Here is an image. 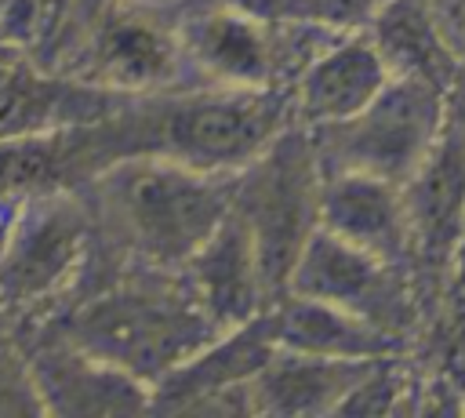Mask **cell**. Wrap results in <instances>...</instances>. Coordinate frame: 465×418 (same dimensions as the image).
I'll return each mask as SVG.
<instances>
[{
    "label": "cell",
    "instance_id": "obj_1",
    "mask_svg": "<svg viewBox=\"0 0 465 418\" xmlns=\"http://www.w3.org/2000/svg\"><path fill=\"white\" fill-rule=\"evenodd\" d=\"M291 87H225L131 95L98 120L105 167L127 156H167L207 174H240L287 127H294Z\"/></svg>",
    "mask_w": 465,
    "mask_h": 418
},
{
    "label": "cell",
    "instance_id": "obj_2",
    "mask_svg": "<svg viewBox=\"0 0 465 418\" xmlns=\"http://www.w3.org/2000/svg\"><path fill=\"white\" fill-rule=\"evenodd\" d=\"M116 240L149 269L178 273L232 211V178L167 156H127L94 178Z\"/></svg>",
    "mask_w": 465,
    "mask_h": 418
},
{
    "label": "cell",
    "instance_id": "obj_3",
    "mask_svg": "<svg viewBox=\"0 0 465 418\" xmlns=\"http://www.w3.org/2000/svg\"><path fill=\"white\" fill-rule=\"evenodd\" d=\"M62 331L87 353L156 389L222 327H214L178 276H153L98 291L73 309Z\"/></svg>",
    "mask_w": 465,
    "mask_h": 418
},
{
    "label": "cell",
    "instance_id": "obj_4",
    "mask_svg": "<svg viewBox=\"0 0 465 418\" xmlns=\"http://www.w3.org/2000/svg\"><path fill=\"white\" fill-rule=\"evenodd\" d=\"M341 29L312 18H269L232 0L200 4L178 18L189 69L203 84L291 87Z\"/></svg>",
    "mask_w": 465,
    "mask_h": 418
},
{
    "label": "cell",
    "instance_id": "obj_5",
    "mask_svg": "<svg viewBox=\"0 0 465 418\" xmlns=\"http://www.w3.org/2000/svg\"><path fill=\"white\" fill-rule=\"evenodd\" d=\"M323 160L309 127H287L254 164L232 174V207L251 229L272 302L283 298L298 254L320 229Z\"/></svg>",
    "mask_w": 465,
    "mask_h": 418
},
{
    "label": "cell",
    "instance_id": "obj_6",
    "mask_svg": "<svg viewBox=\"0 0 465 418\" xmlns=\"http://www.w3.org/2000/svg\"><path fill=\"white\" fill-rule=\"evenodd\" d=\"M447 134V87L392 76L352 120L312 131L323 171H367L407 185Z\"/></svg>",
    "mask_w": 465,
    "mask_h": 418
},
{
    "label": "cell",
    "instance_id": "obj_7",
    "mask_svg": "<svg viewBox=\"0 0 465 418\" xmlns=\"http://www.w3.org/2000/svg\"><path fill=\"white\" fill-rule=\"evenodd\" d=\"M283 294H305L341 305L400 338H411L418 316L414 291L407 280V262H392L374 251H363L323 225L298 254Z\"/></svg>",
    "mask_w": 465,
    "mask_h": 418
},
{
    "label": "cell",
    "instance_id": "obj_8",
    "mask_svg": "<svg viewBox=\"0 0 465 418\" xmlns=\"http://www.w3.org/2000/svg\"><path fill=\"white\" fill-rule=\"evenodd\" d=\"M91 251V218L73 189L33 193L0 262V302L29 309L62 294Z\"/></svg>",
    "mask_w": 465,
    "mask_h": 418
},
{
    "label": "cell",
    "instance_id": "obj_9",
    "mask_svg": "<svg viewBox=\"0 0 465 418\" xmlns=\"http://www.w3.org/2000/svg\"><path fill=\"white\" fill-rule=\"evenodd\" d=\"M280 353L272 305L218 331L153 389V411L174 414H254L251 382Z\"/></svg>",
    "mask_w": 465,
    "mask_h": 418
},
{
    "label": "cell",
    "instance_id": "obj_10",
    "mask_svg": "<svg viewBox=\"0 0 465 418\" xmlns=\"http://www.w3.org/2000/svg\"><path fill=\"white\" fill-rule=\"evenodd\" d=\"M127 98L87 76L51 73L15 40H0V138L84 127L116 113Z\"/></svg>",
    "mask_w": 465,
    "mask_h": 418
},
{
    "label": "cell",
    "instance_id": "obj_11",
    "mask_svg": "<svg viewBox=\"0 0 465 418\" xmlns=\"http://www.w3.org/2000/svg\"><path fill=\"white\" fill-rule=\"evenodd\" d=\"M22 363L40 411L73 418L153 411V385L87 353L65 331L36 338Z\"/></svg>",
    "mask_w": 465,
    "mask_h": 418
},
{
    "label": "cell",
    "instance_id": "obj_12",
    "mask_svg": "<svg viewBox=\"0 0 465 418\" xmlns=\"http://www.w3.org/2000/svg\"><path fill=\"white\" fill-rule=\"evenodd\" d=\"M87 80L120 95H156L182 84L193 69L178 36V22L167 25L142 7L113 11L91 36L84 58Z\"/></svg>",
    "mask_w": 465,
    "mask_h": 418
},
{
    "label": "cell",
    "instance_id": "obj_13",
    "mask_svg": "<svg viewBox=\"0 0 465 418\" xmlns=\"http://www.w3.org/2000/svg\"><path fill=\"white\" fill-rule=\"evenodd\" d=\"M392 76L367 29H341L291 84L294 120L309 131L345 124L363 113Z\"/></svg>",
    "mask_w": 465,
    "mask_h": 418
},
{
    "label": "cell",
    "instance_id": "obj_14",
    "mask_svg": "<svg viewBox=\"0 0 465 418\" xmlns=\"http://www.w3.org/2000/svg\"><path fill=\"white\" fill-rule=\"evenodd\" d=\"M178 280L222 331L236 327L272 305V291L265 284L258 247H254L251 229L236 207L189 254V262L178 269Z\"/></svg>",
    "mask_w": 465,
    "mask_h": 418
},
{
    "label": "cell",
    "instance_id": "obj_15",
    "mask_svg": "<svg viewBox=\"0 0 465 418\" xmlns=\"http://www.w3.org/2000/svg\"><path fill=\"white\" fill-rule=\"evenodd\" d=\"M320 225L392 262H407L414 254V229L403 185L367 171L323 174Z\"/></svg>",
    "mask_w": 465,
    "mask_h": 418
},
{
    "label": "cell",
    "instance_id": "obj_16",
    "mask_svg": "<svg viewBox=\"0 0 465 418\" xmlns=\"http://www.w3.org/2000/svg\"><path fill=\"white\" fill-rule=\"evenodd\" d=\"M374 363L280 349L251 382L254 414H341Z\"/></svg>",
    "mask_w": 465,
    "mask_h": 418
},
{
    "label": "cell",
    "instance_id": "obj_17",
    "mask_svg": "<svg viewBox=\"0 0 465 418\" xmlns=\"http://www.w3.org/2000/svg\"><path fill=\"white\" fill-rule=\"evenodd\" d=\"M276 338L280 349L316 353V356H338V360H381L407 353L411 338H400L374 320L349 313L341 305L305 298V294H283L272 302Z\"/></svg>",
    "mask_w": 465,
    "mask_h": 418
},
{
    "label": "cell",
    "instance_id": "obj_18",
    "mask_svg": "<svg viewBox=\"0 0 465 418\" xmlns=\"http://www.w3.org/2000/svg\"><path fill=\"white\" fill-rule=\"evenodd\" d=\"M403 193L414 229V251L429 262L450 254L458 240V218L465 211V149L447 142L443 134L436 153L403 185Z\"/></svg>",
    "mask_w": 465,
    "mask_h": 418
},
{
    "label": "cell",
    "instance_id": "obj_19",
    "mask_svg": "<svg viewBox=\"0 0 465 418\" xmlns=\"http://www.w3.org/2000/svg\"><path fill=\"white\" fill-rule=\"evenodd\" d=\"M363 29L374 36L396 76H421L440 87L450 84L454 58L418 0H389Z\"/></svg>",
    "mask_w": 465,
    "mask_h": 418
},
{
    "label": "cell",
    "instance_id": "obj_20",
    "mask_svg": "<svg viewBox=\"0 0 465 418\" xmlns=\"http://www.w3.org/2000/svg\"><path fill=\"white\" fill-rule=\"evenodd\" d=\"M302 18L334 25V29H363L389 0H294Z\"/></svg>",
    "mask_w": 465,
    "mask_h": 418
},
{
    "label": "cell",
    "instance_id": "obj_21",
    "mask_svg": "<svg viewBox=\"0 0 465 418\" xmlns=\"http://www.w3.org/2000/svg\"><path fill=\"white\" fill-rule=\"evenodd\" d=\"M29 196H11V193H0V262L11 247V236L18 229V218H22V207H25Z\"/></svg>",
    "mask_w": 465,
    "mask_h": 418
}]
</instances>
